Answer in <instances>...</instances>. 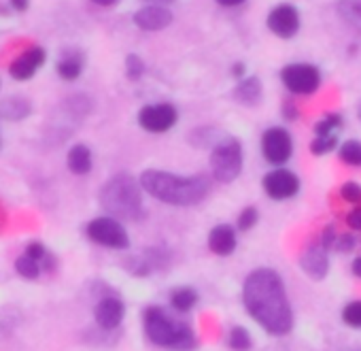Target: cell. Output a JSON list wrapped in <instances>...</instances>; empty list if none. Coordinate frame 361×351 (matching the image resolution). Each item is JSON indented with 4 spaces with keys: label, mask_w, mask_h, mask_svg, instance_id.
Returning <instances> with one entry per match:
<instances>
[{
    "label": "cell",
    "mask_w": 361,
    "mask_h": 351,
    "mask_svg": "<svg viewBox=\"0 0 361 351\" xmlns=\"http://www.w3.org/2000/svg\"><path fill=\"white\" fill-rule=\"evenodd\" d=\"M243 304L247 313L268 334L285 336L293 328V311L287 298L283 277L272 268L253 270L243 285Z\"/></svg>",
    "instance_id": "1"
},
{
    "label": "cell",
    "mask_w": 361,
    "mask_h": 351,
    "mask_svg": "<svg viewBox=\"0 0 361 351\" xmlns=\"http://www.w3.org/2000/svg\"><path fill=\"white\" fill-rule=\"evenodd\" d=\"M138 182L149 196L174 207L200 205L211 192V182L207 179V174H192V177H188V174L149 168L140 172Z\"/></svg>",
    "instance_id": "2"
},
{
    "label": "cell",
    "mask_w": 361,
    "mask_h": 351,
    "mask_svg": "<svg viewBox=\"0 0 361 351\" xmlns=\"http://www.w3.org/2000/svg\"><path fill=\"white\" fill-rule=\"evenodd\" d=\"M140 182L128 172H119L100 188V207L115 220H140L145 213Z\"/></svg>",
    "instance_id": "3"
},
{
    "label": "cell",
    "mask_w": 361,
    "mask_h": 351,
    "mask_svg": "<svg viewBox=\"0 0 361 351\" xmlns=\"http://www.w3.org/2000/svg\"><path fill=\"white\" fill-rule=\"evenodd\" d=\"M142 326L147 338L170 351H192L196 347V336L192 328L183 321L172 319L161 307H149L142 315Z\"/></svg>",
    "instance_id": "4"
},
{
    "label": "cell",
    "mask_w": 361,
    "mask_h": 351,
    "mask_svg": "<svg viewBox=\"0 0 361 351\" xmlns=\"http://www.w3.org/2000/svg\"><path fill=\"white\" fill-rule=\"evenodd\" d=\"M243 145L238 138L228 136L224 141H219L213 147L211 153V170L213 177L221 184H232L238 179V174L243 172Z\"/></svg>",
    "instance_id": "5"
},
{
    "label": "cell",
    "mask_w": 361,
    "mask_h": 351,
    "mask_svg": "<svg viewBox=\"0 0 361 351\" xmlns=\"http://www.w3.org/2000/svg\"><path fill=\"white\" fill-rule=\"evenodd\" d=\"M85 234L92 243L102 245L106 249H128L130 247V237H128L126 228L121 226L119 220H115L111 215L94 218L85 226Z\"/></svg>",
    "instance_id": "6"
},
{
    "label": "cell",
    "mask_w": 361,
    "mask_h": 351,
    "mask_svg": "<svg viewBox=\"0 0 361 351\" xmlns=\"http://www.w3.org/2000/svg\"><path fill=\"white\" fill-rule=\"evenodd\" d=\"M281 81L285 83V88L291 94L308 96V94H312V92L319 90V85H321V73L312 64L295 62V64H287L281 71Z\"/></svg>",
    "instance_id": "7"
},
{
    "label": "cell",
    "mask_w": 361,
    "mask_h": 351,
    "mask_svg": "<svg viewBox=\"0 0 361 351\" xmlns=\"http://www.w3.org/2000/svg\"><path fill=\"white\" fill-rule=\"evenodd\" d=\"M262 153L272 166H283L293 153L291 134L281 126L268 128L262 136Z\"/></svg>",
    "instance_id": "8"
},
{
    "label": "cell",
    "mask_w": 361,
    "mask_h": 351,
    "mask_svg": "<svg viewBox=\"0 0 361 351\" xmlns=\"http://www.w3.org/2000/svg\"><path fill=\"white\" fill-rule=\"evenodd\" d=\"M178 119V111L174 105L168 102H157V105H147L138 111V124L142 130L151 134H161L168 132Z\"/></svg>",
    "instance_id": "9"
},
{
    "label": "cell",
    "mask_w": 361,
    "mask_h": 351,
    "mask_svg": "<svg viewBox=\"0 0 361 351\" xmlns=\"http://www.w3.org/2000/svg\"><path fill=\"white\" fill-rule=\"evenodd\" d=\"M264 192L272 201H287L300 192L298 174L287 168H274L264 177Z\"/></svg>",
    "instance_id": "10"
},
{
    "label": "cell",
    "mask_w": 361,
    "mask_h": 351,
    "mask_svg": "<svg viewBox=\"0 0 361 351\" xmlns=\"http://www.w3.org/2000/svg\"><path fill=\"white\" fill-rule=\"evenodd\" d=\"M266 24H268V30L274 37H279V39H291L300 30V11L293 5H289V3L276 5L274 9H270Z\"/></svg>",
    "instance_id": "11"
},
{
    "label": "cell",
    "mask_w": 361,
    "mask_h": 351,
    "mask_svg": "<svg viewBox=\"0 0 361 351\" xmlns=\"http://www.w3.org/2000/svg\"><path fill=\"white\" fill-rule=\"evenodd\" d=\"M45 60H47L45 47H41V45H30V47H26V49L9 64V75H11L16 81H30V79L39 73V69L45 64Z\"/></svg>",
    "instance_id": "12"
},
{
    "label": "cell",
    "mask_w": 361,
    "mask_h": 351,
    "mask_svg": "<svg viewBox=\"0 0 361 351\" xmlns=\"http://www.w3.org/2000/svg\"><path fill=\"white\" fill-rule=\"evenodd\" d=\"M300 266L314 281H321V279L327 277L329 258H327V249L321 245V241H314V243L306 245V249L302 251V258H300Z\"/></svg>",
    "instance_id": "13"
},
{
    "label": "cell",
    "mask_w": 361,
    "mask_h": 351,
    "mask_svg": "<svg viewBox=\"0 0 361 351\" xmlns=\"http://www.w3.org/2000/svg\"><path fill=\"white\" fill-rule=\"evenodd\" d=\"M123 315H126V307L115 296H104L94 307V319H96V323L102 330H115V328H119V323L123 321Z\"/></svg>",
    "instance_id": "14"
},
{
    "label": "cell",
    "mask_w": 361,
    "mask_h": 351,
    "mask_svg": "<svg viewBox=\"0 0 361 351\" xmlns=\"http://www.w3.org/2000/svg\"><path fill=\"white\" fill-rule=\"evenodd\" d=\"M132 20L140 30L155 32V30H164L172 24V11H168L161 5H147V7L138 9Z\"/></svg>",
    "instance_id": "15"
},
{
    "label": "cell",
    "mask_w": 361,
    "mask_h": 351,
    "mask_svg": "<svg viewBox=\"0 0 361 351\" xmlns=\"http://www.w3.org/2000/svg\"><path fill=\"white\" fill-rule=\"evenodd\" d=\"M209 249L217 256H232L236 251V230L230 224H219L209 234Z\"/></svg>",
    "instance_id": "16"
},
{
    "label": "cell",
    "mask_w": 361,
    "mask_h": 351,
    "mask_svg": "<svg viewBox=\"0 0 361 351\" xmlns=\"http://www.w3.org/2000/svg\"><path fill=\"white\" fill-rule=\"evenodd\" d=\"M66 166L73 174L77 177H83L87 174L94 166V157H92V149L83 143H77L68 149V155H66Z\"/></svg>",
    "instance_id": "17"
},
{
    "label": "cell",
    "mask_w": 361,
    "mask_h": 351,
    "mask_svg": "<svg viewBox=\"0 0 361 351\" xmlns=\"http://www.w3.org/2000/svg\"><path fill=\"white\" fill-rule=\"evenodd\" d=\"M83 66H85L83 54H79V52H66V54L56 62V73H58V77L64 79V81H75V79L81 77Z\"/></svg>",
    "instance_id": "18"
},
{
    "label": "cell",
    "mask_w": 361,
    "mask_h": 351,
    "mask_svg": "<svg viewBox=\"0 0 361 351\" xmlns=\"http://www.w3.org/2000/svg\"><path fill=\"white\" fill-rule=\"evenodd\" d=\"M234 98L240 102V105H247V107H253L262 100V81L257 77H247V79H240L236 90H234Z\"/></svg>",
    "instance_id": "19"
},
{
    "label": "cell",
    "mask_w": 361,
    "mask_h": 351,
    "mask_svg": "<svg viewBox=\"0 0 361 351\" xmlns=\"http://www.w3.org/2000/svg\"><path fill=\"white\" fill-rule=\"evenodd\" d=\"M198 300H200V296H198V292L194 290V287H176V290H172L170 292V304H172V309H176L178 313H188V311H192L196 304H198Z\"/></svg>",
    "instance_id": "20"
},
{
    "label": "cell",
    "mask_w": 361,
    "mask_h": 351,
    "mask_svg": "<svg viewBox=\"0 0 361 351\" xmlns=\"http://www.w3.org/2000/svg\"><path fill=\"white\" fill-rule=\"evenodd\" d=\"M30 109H32V105L26 98H7L3 102V107H0V115L7 117V119L18 121V119L28 117L30 115Z\"/></svg>",
    "instance_id": "21"
},
{
    "label": "cell",
    "mask_w": 361,
    "mask_h": 351,
    "mask_svg": "<svg viewBox=\"0 0 361 351\" xmlns=\"http://www.w3.org/2000/svg\"><path fill=\"white\" fill-rule=\"evenodd\" d=\"M16 273H18L22 279L35 281V279H39V277H41V273H43V264H41V262H37L35 258H30V256L22 254V256L16 260Z\"/></svg>",
    "instance_id": "22"
},
{
    "label": "cell",
    "mask_w": 361,
    "mask_h": 351,
    "mask_svg": "<svg viewBox=\"0 0 361 351\" xmlns=\"http://www.w3.org/2000/svg\"><path fill=\"white\" fill-rule=\"evenodd\" d=\"M228 345H230V349H234V351H249V349L253 347V338H251V334H249L247 328L236 326V328L230 330Z\"/></svg>",
    "instance_id": "23"
},
{
    "label": "cell",
    "mask_w": 361,
    "mask_h": 351,
    "mask_svg": "<svg viewBox=\"0 0 361 351\" xmlns=\"http://www.w3.org/2000/svg\"><path fill=\"white\" fill-rule=\"evenodd\" d=\"M338 155L348 166H361V143L359 141H344L338 149Z\"/></svg>",
    "instance_id": "24"
},
{
    "label": "cell",
    "mask_w": 361,
    "mask_h": 351,
    "mask_svg": "<svg viewBox=\"0 0 361 351\" xmlns=\"http://www.w3.org/2000/svg\"><path fill=\"white\" fill-rule=\"evenodd\" d=\"M340 126H342V117L338 113H329V115H325V117H321L317 121L314 134L317 136H334V134H338Z\"/></svg>",
    "instance_id": "25"
},
{
    "label": "cell",
    "mask_w": 361,
    "mask_h": 351,
    "mask_svg": "<svg viewBox=\"0 0 361 351\" xmlns=\"http://www.w3.org/2000/svg\"><path fill=\"white\" fill-rule=\"evenodd\" d=\"M340 13H342L344 20L359 26V22H361V0H342Z\"/></svg>",
    "instance_id": "26"
},
{
    "label": "cell",
    "mask_w": 361,
    "mask_h": 351,
    "mask_svg": "<svg viewBox=\"0 0 361 351\" xmlns=\"http://www.w3.org/2000/svg\"><path fill=\"white\" fill-rule=\"evenodd\" d=\"M338 147V134L334 136H314V141L310 143V151L314 155H325L329 151H334Z\"/></svg>",
    "instance_id": "27"
},
{
    "label": "cell",
    "mask_w": 361,
    "mask_h": 351,
    "mask_svg": "<svg viewBox=\"0 0 361 351\" xmlns=\"http://www.w3.org/2000/svg\"><path fill=\"white\" fill-rule=\"evenodd\" d=\"M342 319L350 328H361V300H353L342 309Z\"/></svg>",
    "instance_id": "28"
},
{
    "label": "cell",
    "mask_w": 361,
    "mask_h": 351,
    "mask_svg": "<svg viewBox=\"0 0 361 351\" xmlns=\"http://www.w3.org/2000/svg\"><path fill=\"white\" fill-rule=\"evenodd\" d=\"M142 73H145V62H142V58L136 56V54H130V56L126 58V75H128V79L138 81V79L142 77Z\"/></svg>",
    "instance_id": "29"
},
{
    "label": "cell",
    "mask_w": 361,
    "mask_h": 351,
    "mask_svg": "<svg viewBox=\"0 0 361 351\" xmlns=\"http://www.w3.org/2000/svg\"><path fill=\"white\" fill-rule=\"evenodd\" d=\"M257 220H259V213H257V209L255 207H247V209H243L240 211V215H238V230L240 232H247V230H251L255 224H257Z\"/></svg>",
    "instance_id": "30"
},
{
    "label": "cell",
    "mask_w": 361,
    "mask_h": 351,
    "mask_svg": "<svg viewBox=\"0 0 361 351\" xmlns=\"http://www.w3.org/2000/svg\"><path fill=\"white\" fill-rule=\"evenodd\" d=\"M24 254H26V256H30V258H35V260H37V262H41V264L49 260V251H47V247H45L43 243H39V241H30V243L26 245Z\"/></svg>",
    "instance_id": "31"
},
{
    "label": "cell",
    "mask_w": 361,
    "mask_h": 351,
    "mask_svg": "<svg viewBox=\"0 0 361 351\" xmlns=\"http://www.w3.org/2000/svg\"><path fill=\"white\" fill-rule=\"evenodd\" d=\"M340 196L346 201V203H353V205H359L361 203V186L355 184V182H348L340 188Z\"/></svg>",
    "instance_id": "32"
},
{
    "label": "cell",
    "mask_w": 361,
    "mask_h": 351,
    "mask_svg": "<svg viewBox=\"0 0 361 351\" xmlns=\"http://www.w3.org/2000/svg\"><path fill=\"white\" fill-rule=\"evenodd\" d=\"M346 226L355 232H361V205H357L353 211H348L346 215Z\"/></svg>",
    "instance_id": "33"
},
{
    "label": "cell",
    "mask_w": 361,
    "mask_h": 351,
    "mask_svg": "<svg viewBox=\"0 0 361 351\" xmlns=\"http://www.w3.org/2000/svg\"><path fill=\"white\" fill-rule=\"evenodd\" d=\"M355 245H357V241H355L353 234H342V237L336 239V245H334V247H336L338 251H344V254H346V251H353Z\"/></svg>",
    "instance_id": "34"
},
{
    "label": "cell",
    "mask_w": 361,
    "mask_h": 351,
    "mask_svg": "<svg viewBox=\"0 0 361 351\" xmlns=\"http://www.w3.org/2000/svg\"><path fill=\"white\" fill-rule=\"evenodd\" d=\"M11 9H16L18 13H24L30 7V0H9Z\"/></svg>",
    "instance_id": "35"
},
{
    "label": "cell",
    "mask_w": 361,
    "mask_h": 351,
    "mask_svg": "<svg viewBox=\"0 0 361 351\" xmlns=\"http://www.w3.org/2000/svg\"><path fill=\"white\" fill-rule=\"evenodd\" d=\"M285 117L287 119H298V109H295V105H285Z\"/></svg>",
    "instance_id": "36"
},
{
    "label": "cell",
    "mask_w": 361,
    "mask_h": 351,
    "mask_svg": "<svg viewBox=\"0 0 361 351\" xmlns=\"http://www.w3.org/2000/svg\"><path fill=\"white\" fill-rule=\"evenodd\" d=\"M94 5H98V7H113V5H117L119 0H92Z\"/></svg>",
    "instance_id": "37"
},
{
    "label": "cell",
    "mask_w": 361,
    "mask_h": 351,
    "mask_svg": "<svg viewBox=\"0 0 361 351\" xmlns=\"http://www.w3.org/2000/svg\"><path fill=\"white\" fill-rule=\"evenodd\" d=\"M219 5H224V7H238V5H243L245 0H217Z\"/></svg>",
    "instance_id": "38"
},
{
    "label": "cell",
    "mask_w": 361,
    "mask_h": 351,
    "mask_svg": "<svg viewBox=\"0 0 361 351\" xmlns=\"http://www.w3.org/2000/svg\"><path fill=\"white\" fill-rule=\"evenodd\" d=\"M353 275L361 279V256L355 258V262H353Z\"/></svg>",
    "instance_id": "39"
},
{
    "label": "cell",
    "mask_w": 361,
    "mask_h": 351,
    "mask_svg": "<svg viewBox=\"0 0 361 351\" xmlns=\"http://www.w3.org/2000/svg\"><path fill=\"white\" fill-rule=\"evenodd\" d=\"M232 73H234L236 79H243V75H245V64H234Z\"/></svg>",
    "instance_id": "40"
},
{
    "label": "cell",
    "mask_w": 361,
    "mask_h": 351,
    "mask_svg": "<svg viewBox=\"0 0 361 351\" xmlns=\"http://www.w3.org/2000/svg\"><path fill=\"white\" fill-rule=\"evenodd\" d=\"M357 115H359V119H361V102H359V107H357Z\"/></svg>",
    "instance_id": "41"
},
{
    "label": "cell",
    "mask_w": 361,
    "mask_h": 351,
    "mask_svg": "<svg viewBox=\"0 0 361 351\" xmlns=\"http://www.w3.org/2000/svg\"><path fill=\"white\" fill-rule=\"evenodd\" d=\"M155 3H170V0H155Z\"/></svg>",
    "instance_id": "42"
}]
</instances>
